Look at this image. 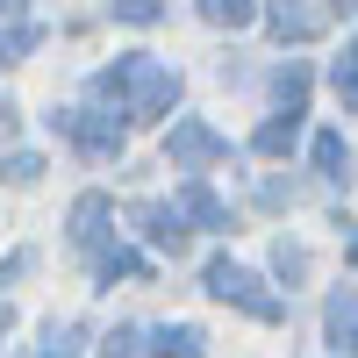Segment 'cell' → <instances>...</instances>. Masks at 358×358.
<instances>
[{"instance_id": "obj_1", "label": "cell", "mask_w": 358, "mask_h": 358, "mask_svg": "<svg viewBox=\"0 0 358 358\" xmlns=\"http://www.w3.org/2000/svg\"><path fill=\"white\" fill-rule=\"evenodd\" d=\"M94 94L101 101H115V115H136V122H158V115L179 101V72L172 65H158V57H115V65L94 79Z\"/></svg>"}, {"instance_id": "obj_2", "label": "cell", "mask_w": 358, "mask_h": 358, "mask_svg": "<svg viewBox=\"0 0 358 358\" xmlns=\"http://www.w3.org/2000/svg\"><path fill=\"white\" fill-rule=\"evenodd\" d=\"M50 129H65L86 158H115V151H122V122H115L108 108H57Z\"/></svg>"}, {"instance_id": "obj_3", "label": "cell", "mask_w": 358, "mask_h": 358, "mask_svg": "<svg viewBox=\"0 0 358 358\" xmlns=\"http://www.w3.org/2000/svg\"><path fill=\"white\" fill-rule=\"evenodd\" d=\"M208 294H215V301H229V308H244V315H258V322H280V301L244 273V265H229V258L208 265Z\"/></svg>"}, {"instance_id": "obj_4", "label": "cell", "mask_w": 358, "mask_h": 358, "mask_svg": "<svg viewBox=\"0 0 358 358\" xmlns=\"http://www.w3.org/2000/svg\"><path fill=\"white\" fill-rule=\"evenodd\" d=\"M165 158L179 165V172H194V165H215V158H229V143L208 129V122H172V136H165Z\"/></svg>"}, {"instance_id": "obj_5", "label": "cell", "mask_w": 358, "mask_h": 358, "mask_svg": "<svg viewBox=\"0 0 358 358\" xmlns=\"http://www.w3.org/2000/svg\"><path fill=\"white\" fill-rule=\"evenodd\" d=\"M108 194H79V208H72V244L79 251H101V236H108Z\"/></svg>"}, {"instance_id": "obj_6", "label": "cell", "mask_w": 358, "mask_h": 358, "mask_svg": "<svg viewBox=\"0 0 358 358\" xmlns=\"http://www.w3.org/2000/svg\"><path fill=\"white\" fill-rule=\"evenodd\" d=\"M136 222H143V236H151L158 251H172V258L187 251V222H179L172 208H136Z\"/></svg>"}, {"instance_id": "obj_7", "label": "cell", "mask_w": 358, "mask_h": 358, "mask_svg": "<svg viewBox=\"0 0 358 358\" xmlns=\"http://www.w3.org/2000/svg\"><path fill=\"white\" fill-rule=\"evenodd\" d=\"M179 208H187V215H194L201 229H229V208H222L215 194H208L201 179H187V194H179Z\"/></svg>"}, {"instance_id": "obj_8", "label": "cell", "mask_w": 358, "mask_h": 358, "mask_svg": "<svg viewBox=\"0 0 358 358\" xmlns=\"http://www.w3.org/2000/svg\"><path fill=\"white\" fill-rule=\"evenodd\" d=\"M151 351H158V358H201V351H208V337L194 330V322H165Z\"/></svg>"}, {"instance_id": "obj_9", "label": "cell", "mask_w": 358, "mask_h": 358, "mask_svg": "<svg viewBox=\"0 0 358 358\" xmlns=\"http://www.w3.org/2000/svg\"><path fill=\"white\" fill-rule=\"evenodd\" d=\"M344 165H351L344 136H337V129H322V136H315V172H322V179H344Z\"/></svg>"}, {"instance_id": "obj_10", "label": "cell", "mask_w": 358, "mask_h": 358, "mask_svg": "<svg viewBox=\"0 0 358 358\" xmlns=\"http://www.w3.org/2000/svg\"><path fill=\"white\" fill-rule=\"evenodd\" d=\"M201 15L215 22V29H244V22L258 15V0H201Z\"/></svg>"}, {"instance_id": "obj_11", "label": "cell", "mask_w": 358, "mask_h": 358, "mask_svg": "<svg viewBox=\"0 0 358 358\" xmlns=\"http://www.w3.org/2000/svg\"><path fill=\"white\" fill-rule=\"evenodd\" d=\"M294 129H301V115H273V122L258 129V151H265V158H280L287 143H294Z\"/></svg>"}, {"instance_id": "obj_12", "label": "cell", "mask_w": 358, "mask_h": 358, "mask_svg": "<svg viewBox=\"0 0 358 358\" xmlns=\"http://www.w3.org/2000/svg\"><path fill=\"white\" fill-rule=\"evenodd\" d=\"M136 273H143L136 251H101V280H108V287H115V280H136Z\"/></svg>"}, {"instance_id": "obj_13", "label": "cell", "mask_w": 358, "mask_h": 358, "mask_svg": "<svg viewBox=\"0 0 358 358\" xmlns=\"http://www.w3.org/2000/svg\"><path fill=\"white\" fill-rule=\"evenodd\" d=\"M337 94H344V108H358V43L337 57Z\"/></svg>"}, {"instance_id": "obj_14", "label": "cell", "mask_w": 358, "mask_h": 358, "mask_svg": "<svg viewBox=\"0 0 358 358\" xmlns=\"http://www.w3.org/2000/svg\"><path fill=\"white\" fill-rule=\"evenodd\" d=\"M108 15H122V22H136V29H143V22H158L165 8H158V0H108Z\"/></svg>"}, {"instance_id": "obj_15", "label": "cell", "mask_w": 358, "mask_h": 358, "mask_svg": "<svg viewBox=\"0 0 358 358\" xmlns=\"http://www.w3.org/2000/svg\"><path fill=\"white\" fill-rule=\"evenodd\" d=\"M330 330H337V337L358 330V294H337V301H330Z\"/></svg>"}, {"instance_id": "obj_16", "label": "cell", "mask_w": 358, "mask_h": 358, "mask_svg": "<svg viewBox=\"0 0 358 358\" xmlns=\"http://www.w3.org/2000/svg\"><path fill=\"white\" fill-rule=\"evenodd\" d=\"M36 172H43V158H36V151H15V158H8V179H15V187H29Z\"/></svg>"}, {"instance_id": "obj_17", "label": "cell", "mask_w": 358, "mask_h": 358, "mask_svg": "<svg viewBox=\"0 0 358 358\" xmlns=\"http://www.w3.org/2000/svg\"><path fill=\"white\" fill-rule=\"evenodd\" d=\"M273 258H280V273H287V280H301V273H308V251H301V244H280Z\"/></svg>"}, {"instance_id": "obj_18", "label": "cell", "mask_w": 358, "mask_h": 358, "mask_svg": "<svg viewBox=\"0 0 358 358\" xmlns=\"http://www.w3.org/2000/svg\"><path fill=\"white\" fill-rule=\"evenodd\" d=\"M101 358H136V330H115V337H108V351H101Z\"/></svg>"}, {"instance_id": "obj_19", "label": "cell", "mask_w": 358, "mask_h": 358, "mask_svg": "<svg viewBox=\"0 0 358 358\" xmlns=\"http://www.w3.org/2000/svg\"><path fill=\"white\" fill-rule=\"evenodd\" d=\"M50 358H72V344H50Z\"/></svg>"}, {"instance_id": "obj_20", "label": "cell", "mask_w": 358, "mask_h": 358, "mask_svg": "<svg viewBox=\"0 0 358 358\" xmlns=\"http://www.w3.org/2000/svg\"><path fill=\"white\" fill-rule=\"evenodd\" d=\"M0 330H8V308H0Z\"/></svg>"}, {"instance_id": "obj_21", "label": "cell", "mask_w": 358, "mask_h": 358, "mask_svg": "<svg viewBox=\"0 0 358 358\" xmlns=\"http://www.w3.org/2000/svg\"><path fill=\"white\" fill-rule=\"evenodd\" d=\"M0 57H8V50H0Z\"/></svg>"}]
</instances>
